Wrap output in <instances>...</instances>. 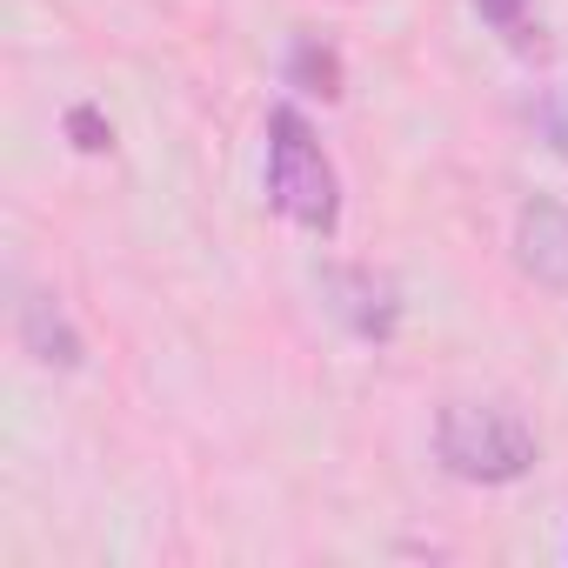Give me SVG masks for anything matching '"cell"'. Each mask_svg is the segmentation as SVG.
Instances as JSON below:
<instances>
[{
	"mask_svg": "<svg viewBox=\"0 0 568 568\" xmlns=\"http://www.w3.org/2000/svg\"><path fill=\"white\" fill-rule=\"evenodd\" d=\"M21 335H28V348L41 355V362H61V368H74L81 362V342H74V328L61 322V308L54 302H28V315H21Z\"/></svg>",
	"mask_w": 568,
	"mask_h": 568,
	"instance_id": "5",
	"label": "cell"
},
{
	"mask_svg": "<svg viewBox=\"0 0 568 568\" xmlns=\"http://www.w3.org/2000/svg\"><path fill=\"white\" fill-rule=\"evenodd\" d=\"M68 134H74V148H81V154H101V148L114 141V128H108L94 108H68Z\"/></svg>",
	"mask_w": 568,
	"mask_h": 568,
	"instance_id": "7",
	"label": "cell"
},
{
	"mask_svg": "<svg viewBox=\"0 0 568 568\" xmlns=\"http://www.w3.org/2000/svg\"><path fill=\"white\" fill-rule=\"evenodd\" d=\"M322 295H328V308H335L362 342H388L395 322H402L395 288H388L382 274H368V267H328V274H322Z\"/></svg>",
	"mask_w": 568,
	"mask_h": 568,
	"instance_id": "3",
	"label": "cell"
},
{
	"mask_svg": "<svg viewBox=\"0 0 568 568\" xmlns=\"http://www.w3.org/2000/svg\"><path fill=\"white\" fill-rule=\"evenodd\" d=\"M535 121H541V134H548V141H555V148L568 154V94H561V88L535 101Z\"/></svg>",
	"mask_w": 568,
	"mask_h": 568,
	"instance_id": "8",
	"label": "cell"
},
{
	"mask_svg": "<svg viewBox=\"0 0 568 568\" xmlns=\"http://www.w3.org/2000/svg\"><path fill=\"white\" fill-rule=\"evenodd\" d=\"M435 448H442V462H448L462 481H515V475L535 468V435H528L508 408H481V402L442 408Z\"/></svg>",
	"mask_w": 568,
	"mask_h": 568,
	"instance_id": "2",
	"label": "cell"
},
{
	"mask_svg": "<svg viewBox=\"0 0 568 568\" xmlns=\"http://www.w3.org/2000/svg\"><path fill=\"white\" fill-rule=\"evenodd\" d=\"M267 201L288 214L308 234H335L342 221V181L335 161L322 154L315 128L295 108H274L267 114Z\"/></svg>",
	"mask_w": 568,
	"mask_h": 568,
	"instance_id": "1",
	"label": "cell"
},
{
	"mask_svg": "<svg viewBox=\"0 0 568 568\" xmlns=\"http://www.w3.org/2000/svg\"><path fill=\"white\" fill-rule=\"evenodd\" d=\"M288 81L308 88V94H322V101H335V94H342V54L322 48V41H295V54H288Z\"/></svg>",
	"mask_w": 568,
	"mask_h": 568,
	"instance_id": "6",
	"label": "cell"
},
{
	"mask_svg": "<svg viewBox=\"0 0 568 568\" xmlns=\"http://www.w3.org/2000/svg\"><path fill=\"white\" fill-rule=\"evenodd\" d=\"M475 8H481V21H495L501 34L521 41V28H528V0H475Z\"/></svg>",
	"mask_w": 568,
	"mask_h": 568,
	"instance_id": "9",
	"label": "cell"
},
{
	"mask_svg": "<svg viewBox=\"0 0 568 568\" xmlns=\"http://www.w3.org/2000/svg\"><path fill=\"white\" fill-rule=\"evenodd\" d=\"M515 261H521V274L541 281V288H568V207L561 201H548V194L521 201V214H515Z\"/></svg>",
	"mask_w": 568,
	"mask_h": 568,
	"instance_id": "4",
	"label": "cell"
}]
</instances>
